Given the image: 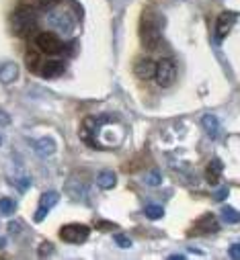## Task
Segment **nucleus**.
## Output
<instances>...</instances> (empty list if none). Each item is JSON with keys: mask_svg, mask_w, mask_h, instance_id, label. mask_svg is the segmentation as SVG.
Segmentation results:
<instances>
[{"mask_svg": "<svg viewBox=\"0 0 240 260\" xmlns=\"http://www.w3.org/2000/svg\"><path fill=\"white\" fill-rule=\"evenodd\" d=\"M134 72L140 80H152L156 72V61H152L150 57H142L134 63Z\"/></svg>", "mask_w": 240, "mask_h": 260, "instance_id": "1a4fd4ad", "label": "nucleus"}, {"mask_svg": "<svg viewBox=\"0 0 240 260\" xmlns=\"http://www.w3.org/2000/svg\"><path fill=\"white\" fill-rule=\"evenodd\" d=\"M222 174H224V164H222V160L214 158V160L207 164V168H205V178H207V182H209V184H218V180L222 178Z\"/></svg>", "mask_w": 240, "mask_h": 260, "instance_id": "9b49d317", "label": "nucleus"}, {"mask_svg": "<svg viewBox=\"0 0 240 260\" xmlns=\"http://www.w3.org/2000/svg\"><path fill=\"white\" fill-rule=\"evenodd\" d=\"M11 25H13V31H15L17 35H21V37H27L29 33H33V31L37 29V21H35L33 13H31V11H25V9H19V11L13 15Z\"/></svg>", "mask_w": 240, "mask_h": 260, "instance_id": "7ed1b4c3", "label": "nucleus"}, {"mask_svg": "<svg viewBox=\"0 0 240 260\" xmlns=\"http://www.w3.org/2000/svg\"><path fill=\"white\" fill-rule=\"evenodd\" d=\"M17 186H19V188H21V190H27V188H29V186H31V178H21V180H19V184H17Z\"/></svg>", "mask_w": 240, "mask_h": 260, "instance_id": "bb28decb", "label": "nucleus"}, {"mask_svg": "<svg viewBox=\"0 0 240 260\" xmlns=\"http://www.w3.org/2000/svg\"><path fill=\"white\" fill-rule=\"evenodd\" d=\"M115 182H117V174H115V172H111V170H103V172H99V174H97V186H99V188H103V190L113 188V186H115Z\"/></svg>", "mask_w": 240, "mask_h": 260, "instance_id": "4468645a", "label": "nucleus"}, {"mask_svg": "<svg viewBox=\"0 0 240 260\" xmlns=\"http://www.w3.org/2000/svg\"><path fill=\"white\" fill-rule=\"evenodd\" d=\"M162 27H164V19L158 11L154 9H146L142 15V23H140V35H142V43L148 49H154L160 39H162Z\"/></svg>", "mask_w": 240, "mask_h": 260, "instance_id": "f257e3e1", "label": "nucleus"}, {"mask_svg": "<svg viewBox=\"0 0 240 260\" xmlns=\"http://www.w3.org/2000/svg\"><path fill=\"white\" fill-rule=\"evenodd\" d=\"M17 76H19L17 63L7 61V63H3V66H0V82H3V84H11L13 80H17Z\"/></svg>", "mask_w": 240, "mask_h": 260, "instance_id": "f8f14e48", "label": "nucleus"}, {"mask_svg": "<svg viewBox=\"0 0 240 260\" xmlns=\"http://www.w3.org/2000/svg\"><path fill=\"white\" fill-rule=\"evenodd\" d=\"M218 221H216V217L212 215V213H207V215H203L197 223H195V230L199 232V234H205V232H218Z\"/></svg>", "mask_w": 240, "mask_h": 260, "instance_id": "dca6fc26", "label": "nucleus"}, {"mask_svg": "<svg viewBox=\"0 0 240 260\" xmlns=\"http://www.w3.org/2000/svg\"><path fill=\"white\" fill-rule=\"evenodd\" d=\"M146 215L150 217V219H160L162 215H164V209L160 207V205H146Z\"/></svg>", "mask_w": 240, "mask_h": 260, "instance_id": "a211bd4d", "label": "nucleus"}, {"mask_svg": "<svg viewBox=\"0 0 240 260\" xmlns=\"http://www.w3.org/2000/svg\"><path fill=\"white\" fill-rule=\"evenodd\" d=\"M162 182V174H160V170H152L148 176H146V184H150V186H158Z\"/></svg>", "mask_w": 240, "mask_h": 260, "instance_id": "6ab92c4d", "label": "nucleus"}, {"mask_svg": "<svg viewBox=\"0 0 240 260\" xmlns=\"http://www.w3.org/2000/svg\"><path fill=\"white\" fill-rule=\"evenodd\" d=\"M11 123V119H9V115L5 113V111H0V125H9Z\"/></svg>", "mask_w": 240, "mask_h": 260, "instance_id": "cd10ccee", "label": "nucleus"}, {"mask_svg": "<svg viewBox=\"0 0 240 260\" xmlns=\"http://www.w3.org/2000/svg\"><path fill=\"white\" fill-rule=\"evenodd\" d=\"M41 248H43V250H41V252H39V254H41V256H43V254H49V252H51V250H49V248H51V246H49V244H41Z\"/></svg>", "mask_w": 240, "mask_h": 260, "instance_id": "c85d7f7f", "label": "nucleus"}, {"mask_svg": "<svg viewBox=\"0 0 240 260\" xmlns=\"http://www.w3.org/2000/svg\"><path fill=\"white\" fill-rule=\"evenodd\" d=\"M37 3H39V7H41V9L49 11V9H53V7L59 3V0H37Z\"/></svg>", "mask_w": 240, "mask_h": 260, "instance_id": "5701e85b", "label": "nucleus"}, {"mask_svg": "<svg viewBox=\"0 0 240 260\" xmlns=\"http://www.w3.org/2000/svg\"><path fill=\"white\" fill-rule=\"evenodd\" d=\"M88 234H91V230L82 223H68L59 230V238L68 244H82V242H86Z\"/></svg>", "mask_w": 240, "mask_h": 260, "instance_id": "20e7f679", "label": "nucleus"}, {"mask_svg": "<svg viewBox=\"0 0 240 260\" xmlns=\"http://www.w3.org/2000/svg\"><path fill=\"white\" fill-rule=\"evenodd\" d=\"M55 142L51 140V138H41L37 144H35V152H37V156H41V158H49V156H53L55 154Z\"/></svg>", "mask_w": 240, "mask_h": 260, "instance_id": "ddd939ff", "label": "nucleus"}, {"mask_svg": "<svg viewBox=\"0 0 240 260\" xmlns=\"http://www.w3.org/2000/svg\"><path fill=\"white\" fill-rule=\"evenodd\" d=\"M0 144H3V136H0Z\"/></svg>", "mask_w": 240, "mask_h": 260, "instance_id": "c756f323", "label": "nucleus"}, {"mask_svg": "<svg viewBox=\"0 0 240 260\" xmlns=\"http://www.w3.org/2000/svg\"><path fill=\"white\" fill-rule=\"evenodd\" d=\"M39 68H41V70H37V72H39L43 78H57V76H62V72H64V63L51 59V61L41 63Z\"/></svg>", "mask_w": 240, "mask_h": 260, "instance_id": "9d476101", "label": "nucleus"}, {"mask_svg": "<svg viewBox=\"0 0 240 260\" xmlns=\"http://www.w3.org/2000/svg\"><path fill=\"white\" fill-rule=\"evenodd\" d=\"M154 78H156V82L160 84V86H170L172 82H174V78H176V68H174V63L170 61V59H160V61H156V72H154Z\"/></svg>", "mask_w": 240, "mask_h": 260, "instance_id": "423d86ee", "label": "nucleus"}, {"mask_svg": "<svg viewBox=\"0 0 240 260\" xmlns=\"http://www.w3.org/2000/svg\"><path fill=\"white\" fill-rule=\"evenodd\" d=\"M25 61H27V66L31 68V70H37L41 63H39V55L37 53H29L27 57H25Z\"/></svg>", "mask_w": 240, "mask_h": 260, "instance_id": "412c9836", "label": "nucleus"}, {"mask_svg": "<svg viewBox=\"0 0 240 260\" xmlns=\"http://www.w3.org/2000/svg\"><path fill=\"white\" fill-rule=\"evenodd\" d=\"M222 219H224L226 223H232V225L240 221L238 211H236V209H232V207H224V209H222Z\"/></svg>", "mask_w": 240, "mask_h": 260, "instance_id": "f3484780", "label": "nucleus"}, {"mask_svg": "<svg viewBox=\"0 0 240 260\" xmlns=\"http://www.w3.org/2000/svg\"><path fill=\"white\" fill-rule=\"evenodd\" d=\"M33 7H35L33 0H21L19 3V9H25V11H33Z\"/></svg>", "mask_w": 240, "mask_h": 260, "instance_id": "393cba45", "label": "nucleus"}, {"mask_svg": "<svg viewBox=\"0 0 240 260\" xmlns=\"http://www.w3.org/2000/svg\"><path fill=\"white\" fill-rule=\"evenodd\" d=\"M115 244L122 246V248H132V240L124 234H115Z\"/></svg>", "mask_w": 240, "mask_h": 260, "instance_id": "4be33fe9", "label": "nucleus"}, {"mask_svg": "<svg viewBox=\"0 0 240 260\" xmlns=\"http://www.w3.org/2000/svg\"><path fill=\"white\" fill-rule=\"evenodd\" d=\"M57 199H59V194L55 192V190H47L43 197H41V201H39V209L35 211V221L39 223V221H43V217L49 213V209L57 203Z\"/></svg>", "mask_w": 240, "mask_h": 260, "instance_id": "6e6552de", "label": "nucleus"}, {"mask_svg": "<svg viewBox=\"0 0 240 260\" xmlns=\"http://www.w3.org/2000/svg\"><path fill=\"white\" fill-rule=\"evenodd\" d=\"M35 45H37L39 51H43V53H47V55L62 53V47H64L62 41H59V37L53 35V33H39V35L35 37Z\"/></svg>", "mask_w": 240, "mask_h": 260, "instance_id": "39448f33", "label": "nucleus"}, {"mask_svg": "<svg viewBox=\"0 0 240 260\" xmlns=\"http://www.w3.org/2000/svg\"><path fill=\"white\" fill-rule=\"evenodd\" d=\"M238 248H240L238 244H232V246H230V258H234V260L240 258V250H238Z\"/></svg>", "mask_w": 240, "mask_h": 260, "instance_id": "a878e982", "label": "nucleus"}, {"mask_svg": "<svg viewBox=\"0 0 240 260\" xmlns=\"http://www.w3.org/2000/svg\"><path fill=\"white\" fill-rule=\"evenodd\" d=\"M228 197V186H222L218 192H216V201H224Z\"/></svg>", "mask_w": 240, "mask_h": 260, "instance_id": "b1692460", "label": "nucleus"}, {"mask_svg": "<svg viewBox=\"0 0 240 260\" xmlns=\"http://www.w3.org/2000/svg\"><path fill=\"white\" fill-rule=\"evenodd\" d=\"M201 125H203V129L207 132L209 138H218V134H220V121H218L216 115H203L201 117Z\"/></svg>", "mask_w": 240, "mask_h": 260, "instance_id": "2eb2a0df", "label": "nucleus"}, {"mask_svg": "<svg viewBox=\"0 0 240 260\" xmlns=\"http://www.w3.org/2000/svg\"><path fill=\"white\" fill-rule=\"evenodd\" d=\"M236 13H230V11H226V13H222L220 17H218V23H216V41L220 43L230 31H232V27H234V23H236Z\"/></svg>", "mask_w": 240, "mask_h": 260, "instance_id": "0eeeda50", "label": "nucleus"}, {"mask_svg": "<svg viewBox=\"0 0 240 260\" xmlns=\"http://www.w3.org/2000/svg\"><path fill=\"white\" fill-rule=\"evenodd\" d=\"M17 209V203L13 199H0V211L3 213H13Z\"/></svg>", "mask_w": 240, "mask_h": 260, "instance_id": "aec40b11", "label": "nucleus"}, {"mask_svg": "<svg viewBox=\"0 0 240 260\" xmlns=\"http://www.w3.org/2000/svg\"><path fill=\"white\" fill-rule=\"evenodd\" d=\"M47 23L62 35H70L76 29V15L72 13V9L68 5H55L53 9H49L47 13Z\"/></svg>", "mask_w": 240, "mask_h": 260, "instance_id": "f03ea898", "label": "nucleus"}]
</instances>
